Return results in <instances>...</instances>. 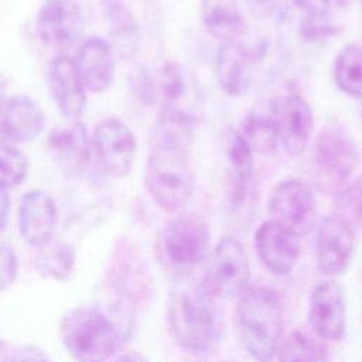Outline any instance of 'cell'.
Masks as SVG:
<instances>
[{"instance_id": "cell-40", "label": "cell", "mask_w": 362, "mask_h": 362, "mask_svg": "<svg viewBox=\"0 0 362 362\" xmlns=\"http://www.w3.org/2000/svg\"><path fill=\"white\" fill-rule=\"evenodd\" d=\"M8 352H7V346L6 344L0 339V362H8Z\"/></svg>"}, {"instance_id": "cell-23", "label": "cell", "mask_w": 362, "mask_h": 362, "mask_svg": "<svg viewBox=\"0 0 362 362\" xmlns=\"http://www.w3.org/2000/svg\"><path fill=\"white\" fill-rule=\"evenodd\" d=\"M240 134L250 146L252 151L262 156L272 154L279 144V122L277 102L260 100L243 117L240 123Z\"/></svg>"}, {"instance_id": "cell-32", "label": "cell", "mask_w": 362, "mask_h": 362, "mask_svg": "<svg viewBox=\"0 0 362 362\" xmlns=\"http://www.w3.org/2000/svg\"><path fill=\"white\" fill-rule=\"evenodd\" d=\"M18 274V257L14 249L6 243L0 245V291L10 288Z\"/></svg>"}, {"instance_id": "cell-26", "label": "cell", "mask_w": 362, "mask_h": 362, "mask_svg": "<svg viewBox=\"0 0 362 362\" xmlns=\"http://www.w3.org/2000/svg\"><path fill=\"white\" fill-rule=\"evenodd\" d=\"M75 259V249L69 243L49 240L37 247L34 266L44 279L66 281L74 273Z\"/></svg>"}, {"instance_id": "cell-38", "label": "cell", "mask_w": 362, "mask_h": 362, "mask_svg": "<svg viewBox=\"0 0 362 362\" xmlns=\"http://www.w3.org/2000/svg\"><path fill=\"white\" fill-rule=\"evenodd\" d=\"M337 6L341 11H348L355 7H362V0H337Z\"/></svg>"}, {"instance_id": "cell-37", "label": "cell", "mask_w": 362, "mask_h": 362, "mask_svg": "<svg viewBox=\"0 0 362 362\" xmlns=\"http://www.w3.org/2000/svg\"><path fill=\"white\" fill-rule=\"evenodd\" d=\"M115 362H147V359L139 352H126L120 355Z\"/></svg>"}, {"instance_id": "cell-36", "label": "cell", "mask_w": 362, "mask_h": 362, "mask_svg": "<svg viewBox=\"0 0 362 362\" xmlns=\"http://www.w3.org/2000/svg\"><path fill=\"white\" fill-rule=\"evenodd\" d=\"M10 195H8V189L0 185V230H3L7 225L8 221V215H10Z\"/></svg>"}, {"instance_id": "cell-39", "label": "cell", "mask_w": 362, "mask_h": 362, "mask_svg": "<svg viewBox=\"0 0 362 362\" xmlns=\"http://www.w3.org/2000/svg\"><path fill=\"white\" fill-rule=\"evenodd\" d=\"M6 102H7V99H6V85H4L3 78L0 76V119H1V113H3Z\"/></svg>"}, {"instance_id": "cell-10", "label": "cell", "mask_w": 362, "mask_h": 362, "mask_svg": "<svg viewBox=\"0 0 362 362\" xmlns=\"http://www.w3.org/2000/svg\"><path fill=\"white\" fill-rule=\"evenodd\" d=\"M270 219L297 238L307 235L317 221V201L313 188L301 178L279 182L267 202Z\"/></svg>"}, {"instance_id": "cell-4", "label": "cell", "mask_w": 362, "mask_h": 362, "mask_svg": "<svg viewBox=\"0 0 362 362\" xmlns=\"http://www.w3.org/2000/svg\"><path fill=\"white\" fill-rule=\"evenodd\" d=\"M59 331L76 362H106L129 339L100 305L69 310L61 320Z\"/></svg>"}, {"instance_id": "cell-14", "label": "cell", "mask_w": 362, "mask_h": 362, "mask_svg": "<svg viewBox=\"0 0 362 362\" xmlns=\"http://www.w3.org/2000/svg\"><path fill=\"white\" fill-rule=\"evenodd\" d=\"M308 324L320 339L341 341L346 329V305L342 287L334 280L318 283L308 301Z\"/></svg>"}, {"instance_id": "cell-13", "label": "cell", "mask_w": 362, "mask_h": 362, "mask_svg": "<svg viewBox=\"0 0 362 362\" xmlns=\"http://www.w3.org/2000/svg\"><path fill=\"white\" fill-rule=\"evenodd\" d=\"M85 17L76 0H45L37 14V33L44 44L57 49L75 45L83 34Z\"/></svg>"}, {"instance_id": "cell-6", "label": "cell", "mask_w": 362, "mask_h": 362, "mask_svg": "<svg viewBox=\"0 0 362 362\" xmlns=\"http://www.w3.org/2000/svg\"><path fill=\"white\" fill-rule=\"evenodd\" d=\"M358 163L359 148L342 124L328 123L318 132L311 147V164L322 188L339 189L351 180Z\"/></svg>"}, {"instance_id": "cell-8", "label": "cell", "mask_w": 362, "mask_h": 362, "mask_svg": "<svg viewBox=\"0 0 362 362\" xmlns=\"http://www.w3.org/2000/svg\"><path fill=\"white\" fill-rule=\"evenodd\" d=\"M222 150L226 161V199L229 209L233 215L246 218L255 199L253 151L240 132L233 127L225 129Z\"/></svg>"}, {"instance_id": "cell-27", "label": "cell", "mask_w": 362, "mask_h": 362, "mask_svg": "<svg viewBox=\"0 0 362 362\" xmlns=\"http://www.w3.org/2000/svg\"><path fill=\"white\" fill-rule=\"evenodd\" d=\"M334 81L338 89L351 96L362 98V47L345 45L334 61Z\"/></svg>"}, {"instance_id": "cell-12", "label": "cell", "mask_w": 362, "mask_h": 362, "mask_svg": "<svg viewBox=\"0 0 362 362\" xmlns=\"http://www.w3.org/2000/svg\"><path fill=\"white\" fill-rule=\"evenodd\" d=\"M355 230L354 226L339 214L325 216L315 236V259L318 270L328 276L342 274L354 256Z\"/></svg>"}, {"instance_id": "cell-33", "label": "cell", "mask_w": 362, "mask_h": 362, "mask_svg": "<svg viewBox=\"0 0 362 362\" xmlns=\"http://www.w3.org/2000/svg\"><path fill=\"white\" fill-rule=\"evenodd\" d=\"M133 88L139 99L143 100L144 103H154L157 100L156 81L150 76V74L144 68H140L137 71Z\"/></svg>"}, {"instance_id": "cell-21", "label": "cell", "mask_w": 362, "mask_h": 362, "mask_svg": "<svg viewBox=\"0 0 362 362\" xmlns=\"http://www.w3.org/2000/svg\"><path fill=\"white\" fill-rule=\"evenodd\" d=\"M45 127V116L40 105L28 95H16L7 99L0 130L14 143H30L35 140Z\"/></svg>"}, {"instance_id": "cell-3", "label": "cell", "mask_w": 362, "mask_h": 362, "mask_svg": "<svg viewBox=\"0 0 362 362\" xmlns=\"http://www.w3.org/2000/svg\"><path fill=\"white\" fill-rule=\"evenodd\" d=\"M238 298L236 324L246 352L257 362H272L284 328V305L279 293L257 284L249 286Z\"/></svg>"}, {"instance_id": "cell-1", "label": "cell", "mask_w": 362, "mask_h": 362, "mask_svg": "<svg viewBox=\"0 0 362 362\" xmlns=\"http://www.w3.org/2000/svg\"><path fill=\"white\" fill-rule=\"evenodd\" d=\"M194 119L180 106L161 107L151 129L144 184L153 201L165 212L182 209L195 189L189 156Z\"/></svg>"}, {"instance_id": "cell-20", "label": "cell", "mask_w": 362, "mask_h": 362, "mask_svg": "<svg viewBox=\"0 0 362 362\" xmlns=\"http://www.w3.org/2000/svg\"><path fill=\"white\" fill-rule=\"evenodd\" d=\"M57 219V205L49 194L30 189L23 195L18 206V229L30 246L40 247L52 240Z\"/></svg>"}, {"instance_id": "cell-15", "label": "cell", "mask_w": 362, "mask_h": 362, "mask_svg": "<svg viewBox=\"0 0 362 362\" xmlns=\"http://www.w3.org/2000/svg\"><path fill=\"white\" fill-rule=\"evenodd\" d=\"M52 161L68 175H79L92 161V137L81 120L54 127L45 143Z\"/></svg>"}, {"instance_id": "cell-28", "label": "cell", "mask_w": 362, "mask_h": 362, "mask_svg": "<svg viewBox=\"0 0 362 362\" xmlns=\"http://www.w3.org/2000/svg\"><path fill=\"white\" fill-rule=\"evenodd\" d=\"M279 362H329V355L317 335L294 329L280 344Z\"/></svg>"}, {"instance_id": "cell-11", "label": "cell", "mask_w": 362, "mask_h": 362, "mask_svg": "<svg viewBox=\"0 0 362 362\" xmlns=\"http://www.w3.org/2000/svg\"><path fill=\"white\" fill-rule=\"evenodd\" d=\"M92 150L105 174L126 177L137 156V139L130 126L119 117L99 120L92 132Z\"/></svg>"}, {"instance_id": "cell-2", "label": "cell", "mask_w": 362, "mask_h": 362, "mask_svg": "<svg viewBox=\"0 0 362 362\" xmlns=\"http://www.w3.org/2000/svg\"><path fill=\"white\" fill-rule=\"evenodd\" d=\"M219 300L204 280L181 283L170 293L168 329L185 352L209 355L218 349L225 329Z\"/></svg>"}, {"instance_id": "cell-22", "label": "cell", "mask_w": 362, "mask_h": 362, "mask_svg": "<svg viewBox=\"0 0 362 362\" xmlns=\"http://www.w3.org/2000/svg\"><path fill=\"white\" fill-rule=\"evenodd\" d=\"M110 47L123 59H133L140 49V28L133 11L122 0L102 1Z\"/></svg>"}, {"instance_id": "cell-24", "label": "cell", "mask_w": 362, "mask_h": 362, "mask_svg": "<svg viewBox=\"0 0 362 362\" xmlns=\"http://www.w3.org/2000/svg\"><path fill=\"white\" fill-rule=\"evenodd\" d=\"M301 13L298 34L310 44H324L341 31V24L335 18L339 10L337 0H294Z\"/></svg>"}, {"instance_id": "cell-34", "label": "cell", "mask_w": 362, "mask_h": 362, "mask_svg": "<svg viewBox=\"0 0 362 362\" xmlns=\"http://www.w3.org/2000/svg\"><path fill=\"white\" fill-rule=\"evenodd\" d=\"M8 362H51V359L35 345H21L13 351Z\"/></svg>"}, {"instance_id": "cell-5", "label": "cell", "mask_w": 362, "mask_h": 362, "mask_svg": "<svg viewBox=\"0 0 362 362\" xmlns=\"http://www.w3.org/2000/svg\"><path fill=\"white\" fill-rule=\"evenodd\" d=\"M211 232L206 222L194 214L168 221L156 239L160 266L173 277L187 279L208 257Z\"/></svg>"}, {"instance_id": "cell-35", "label": "cell", "mask_w": 362, "mask_h": 362, "mask_svg": "<svg viewBox=\"0 0 362 362\" xmlns=\"http://www.w3.org/2000/svg\"><path fill=\"white\" fill-rule=\"evenodd\" d=\"M245 3L255 14L260 17H266L276 10L279 0H245Z\"/></svg>"}, {"instance_id": "cell-7", "label": "cell", "mask_w": 362, "mask_h": 362, "mask_svg": "<svg viewBox=\"0 0 362 362\" xmlns=\"http://www.w3.org/2000/svg\"><path fill=\"white\" fill-rule=\"evenodd\" d=\"M266 55V42L249 35L246 30L238 37L222 41L215 61L219 86L229 96H240L250 88L255 69Z\"/></svg>"}, {"instance_id": "cell-30", "label": "cell", "mask_w": 362, "mask_h": 362, "mask_svg": "<svg viewBox=\"0 0 362 362\" xmlns=\"http://www.w3.org/2000/svg\"><path fill=\"white\" fill-rule=\"evenodd\" d=\"M157 98L161 100V107L180 106L178 102L185 93V76L181 66L175 62H165L158 74Z\"/></svg>"}, {"instance_id": "cell-31", "label": "cell", "mask_w": 362, "mask_h": 362, "mask_svg": "<svg viewBox=\"0 0 362 362\" xmlns=\"http://www.w3.org/2000/svg\"><path fill=\"white\" fill-rule=\"evenodd\" d=\"M335 206L338 214L345 218L354 228H362V175L348 180L335 191Z\"/></svg>"}, {"instance_id": "cell-9", "label": "cell", "mask_w": 362, "mask_h": 362, "mask_svg": "<svg viewBox=\"0 0 362 362\" xmlns=\"http://www.w3.org/2000/svg\"><path fill=\"white\" fill-rule=\"evenodd\" d=\"M250 280L249 255L245 245L233 236L222 238L212 250L204 283L218 298L239 297Z\"/></svg>"}, {"instance_id": "cell-29", "label": "cell", "mask_w": 362, "mask_h": 362, "mask_svg": "<svg viewBox=\"0 0 362 362\" xmlns=\"http://www.w3.org/2000/svg\"><path fill=\"white\" fill-rule=\"evenodd\" d=\"M27 156L17 147L0 144V185L10 189L20 185L28 174Z\"/></svg>"}, {"instance_id": "cell-19", "label": "cell", "mask_w": 362, "mask_h": 362, "mask_svg": "<svg viewBox=\"0 0 362 362\" xmlns=\"http://www.w3.org/2000/svg\"><path fill=\"white\" fill-rule=\"evenodd\" d=\"M279 144L291 156L304 153L308 147L314 119L308 102L297 92L286 95L277 100Z\"/></svg>"}, {"instance_id": "cell-16", "label": "cell", "mask_w": 362, "mask_h": 362, "mask_svg": "<svg viewBox=\"0 0 362 362\" xmlns=\"http://www.w3.org/2000/svg\"><path fill=\"white\" fill-rule=\"evenodd\" d=\"M255 246L263 266L276 276L290 274L300 257L298 238L272 219L256 229Z\"/></svg>"}, {"instance_id": "cell-17", "label": "cell", "mask_w": 362, "mask_h": 362, "mask_svg": "<svg viewBox=\"0 0 362 362\" xmlns=\"http://www.w3.org/2000/svg\"><path fill=\"white\" fill-rule=\"evenodd\" d=\"M47 83L52 100L68 120H81L86 110L88 90L85 89L72 58L59 54L51 59Z\"/></svg>"}, {"instance_id": "cell-25", "label": "cell", "mask_w": 362, "mask_h": 362, "mask_svg": "<svg viewBox=\"0 0 362 362\" xmlns=\"http://www.w3.org/2000/svg\"><path fill=\"white\" fill-rule=\"evenodd\" d=\"M201 17L205 28L221 41L247 30L238 0H201Z\"/></svg>"}, {"instance_id": "cell-18", "label": "cell", "mask_w": 362, "mask_h": 362, "mask_svg": "<svg viewBox=\"0 0 362 362\" xmlns=\"http://www.w3.org/2000/svg\"><path fill=\"white\" fill-rule=\"evenodd\" d=\"M72 61L88 92L103 93L113 85L115 52L106 40L96 35L86 38L81 42Z\"/></svg>"}]
</instances>
